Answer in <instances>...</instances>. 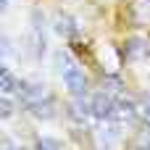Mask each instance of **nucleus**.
I'll list each match as a JSON object with an SVG mask.
<instances>
[{"label":"nucleus","instance_id":"1","mask_svg":"<svg viewBox=\"0 0 150 150\" xmlns=\"http://www.w3.org/2000/svg\"><path fill=\"white\" fill-rule=\"evenodd\" d=\"M92 116L100 119V121H111L119 116V103L111 92H98L95 100H92Z\"/></svg>","mask_w":150,"mask_h":150},{"label":"nucleus","instance_id":"2","mask_svg":"<svg viewBox=\"0 0 150 150\" xmlns=\"http://www.w3.org/2000/svg\"><path fill=\"white\" fill-rule=\"evenodd\" d=\"M61 74H63V82L69 84V90L74 92V98H82V95H84V90H87L84 74H82L71 61H66V69H61Z\"/></svg>","mask_w":150,"mask_h":150},{"label":"nucleus","instance_id":"3","mask_svg":"<svg viewBox=\"0 0 150 150\" xmlns=\"http://www.w3.org/2000/svg\"><path fill=\"white\" fill-rule=\"evenodd\" d=\"M18 95H21L24 105L32 108L34 103H42V98H45V87H42V84H34V82H21V84H18Z\"/></svg>","mask_w":150,"mask_h":150},{"label":"nucleus","instance_id":"4","mask_svg":"<svg viewBox=\"0 0 150 150\" xmlns=\"http://www.w3.org/2000/svg\"><path fill=\"white\" fill-rule=\"evenodd\" d=\"M90 113H92V103H87V100H84V95H82V98H76V100H74V105H71V119L84 121Z\"/></svg>","mask_w":150,"mask_h":150},{"label":"nucleus","instance_id":"5","mask_svg":"<svg viewBox=\"0 0 150 150\" xmlns=\"http://www.w3.org/2000/svg\"><path fill=\"white\" fill-rule=\"evenodd\" d=\"M55 32H58V34H66V37H74V34H76V24H74L69 16L58 13V16H55Z\"/></svg>","mask_w":150,"mask_h":150},{"label":"nucleus","instance_id":"6","mask_svg":"<svg viewBox=\"0 0 150 150\" xmlns=\"http://www.w3.org/2000/svg\"><path fill=\"white\" fill-rule=\"evenodd\" d=\"M0 74H3V92H5V95H11V92L16 90V79H13L11 69H3Z\"/></svg>","mask_w":150,"mask_h":150},{"label":"nucleus","instance_id":"7","mask_svg":"<svg viewBox=\"0 0 150 150\" xmlns=\"http://www.w3.org/2000/svg\"><path fill=\"white\" fill-rule=\"evenodd\" d=\"M37 150H61V142L58 140H50V137H42L37 142Z\"/></svg>","mask_w":150,"mask_h":150},{"label":"nucleus","instance_id":"8","mask_svg":"<svg viewBox=\"0 0 150 150\" xmlns=\"http://www.w3.org/2000/svg\"><path fill=\"white\" fill-rule=\"evenodd\" d=\"M140 116L145 119V124L150 127V98H142V105H140Z\"/></svg>","mask_w":150,"mask_h":150},{"label":"nucleus","instance_id":"9","mask_svg":"<svg viewBox=\"0 0 150 150\" xmlns=\"http://www.w3.org/2000/svg\"><path fill=\"white\" fill-rule=\"evenodd\" d=\"M0 108H3V116H11V113H13V111H11V100H8V98H3V105H0Z\"/></svg>","mask_w":150,"mask_h":150},{"label":"nucleus","instance_id":"10","mask_svg":"<svg viewBox=\"0 0 150 150\" xmlns=\"http://www.w3.org/2000/svg\"><path fill=\"white\" fill-rule=\"evenodd\" d=\"M5 150H21V148H16V145H11V142H5Z\"/></svg>","mask_w":150,"mask_h":150}]
</instances>
